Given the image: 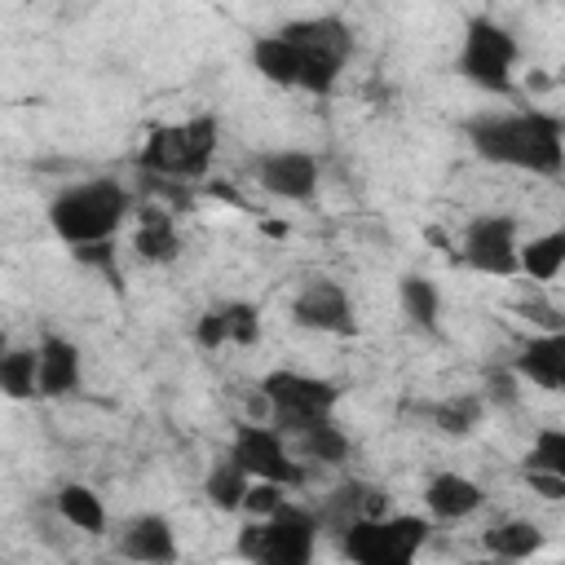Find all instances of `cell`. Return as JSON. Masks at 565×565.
Segmentation results:
<instances>
[{
    "mask_svg": "<svg viewBox=\"0 0 565 565\" xmlns=\"http://www.w3.org/2000/svg\"><path fill=\"white\" fill-rule=\"evenodd\" d=\"M459 132L490 168H516L530 177H561L565 168V119L556 110H477Z\"/></svg>",
    "mask_w": 565,
    "mask_h": 565,
    "instance_id": "1",
    "label": "cell"
},
{
    "mask_svg": "<svg viewBox=\"0 0 565 565\" xmlns=\"http://www.w3.org/2000/svg\"><path fill=\"white\" fill-rule=\"evenodd\" d=\"M44 216H49V230L57 234V243H66V247L115 238L124 230V221L132 216V190L115 177L71 181L49 199Z\"/></svg>",
    "mask_w": 565,
    "mask_h": 565,
    "instance_id": "2",
    "label": "cell"
},
{
    "mask_svg": "<svg viewBox=\"0 0 565 565\" xmlns=\"http://www.w3.org/2000/svg\"><path fill=\"white\" fill-rule=\"evenodd\" d=\"M296 62V93L331 97L349 57H353V26L340 13H309L278 26Z\"/></svg>",
    "mask_w": 565,
    "mask_h": 565,
    "instance_id": "3",
    "label": "cell"
},
{
    "mask_svg": "<svg viewBox=\"0 0 565 565\" xmlns=\"http://www.w3.org/2000/svg\"><path fill=\"white\" fill-rule=\"evenodd\" d=\"M216 146H221V119L212 110H199L190 119L150 128L137 150V163L141 172L163 177V181H199L207 177Z\"/></svg>",
    "mask_w": 565,
    "mask_h": 565,
    "instance_id": "4",
    "label": "cell"
},
{
    "mask_svg": "<svg viewBox=\"0 0 565 565\" xmlns=\"http://www.w3.org/2000/svg\"><path fill=\"white\" fill-rule=\"evenodd\" d=\"M318 516H313V503H296V499H282L269 516H247L238 539H234V552L252 565H309L313 552H318Z\"/></svg>",
    "mask_w": 565,
    "mask_h": 565,
    "instance_id": "5",
    "label": "cell"
},
{
    "mask_svg": "<svg viewBox=\"0 0 565 565\" xmlns=\"http://www.w3.org/2000/svg\"><path fill=\"white\" fill-rule=\"evenodd\" d=\"M516 62H521V44L503 22H494L490 13H472L463 22L459 53H455L459 79H468L481 93L508 97L516 88Z\"/></svg>",
    "mask_w": 565,
    "mask_h": 565,
    "instance_id": "6",
    "label": "cell"
},
{
    "mask_svg": "<svg viewBox=\"0 0 565 565\" xmlns=\"http://www.w3.org/2000/svg\"><path fill=\"white\" fill-rule=\"evenodd\" d=\"M428 516L415 512H384V516H362L353 521L340 539L335 552L353 565H411L419 556V547L428 543Z\"/></svg>",
    "mask_w": 565,
    "mask_h": 565,
    "instance_id": "7",
    "label": "cell"
},
{
    "mask_svg": "<svg viewBox=\"0 0 565 565\" xmlns=\"http://www.w3.org/2000/svg\"><path fill=\"white\" fill-rule=\"evenodd\" d=\"M260 397H265V415L269 424L291 437L313 419L335 415L340 406V384L327 375H309V371H291V366H274L260 375Z\"/></svg>",
    "mask_w": 565,
    "mask_h": 565,
    "instance_id": "8",
    "label": "cell"
},
{
    "mask_svg": "<svg viewBox=\"0 0 565 565\" xmlns=\"http://www.w3.org/2000/svg\"><path fill=\"white\" fill-rule=\"evenodd\" d=\"M516 243H521V225H516L512 212H477V216L463 221L455 256L472 274L512 278L516 274Z\"/></svg>",
    "mask_w": 565,
    "mask_h": 565,
    "instance_id": "9",
    "label": "cell"
},
{
    "mask_svg": "<svg viewBox=\"0 0 565 565\" xmlns=\"http://www.w3.org/2000/svg\"><path fill=\"white\" fill-rule=\"evenodd\" d=\"M230 455L238 459V468L252 481H278L287 490H296L305 481V463L291 455L287 437L274 424H234Z\"/></svg>",
    "mask_w": 565,
    "mask_h": 565,
    "instance_id": "10",
    "label": "cell"
},
{
    "mask_svg": "<svg viewBox=\"0 0 565 565\" xmlns=\"http://www.w3.org/2000/svg\"><path fill=\"white\" fill-rule=\"evenodd\" d=\"M318 159L309 150H296V146H278V150H260L252 159V181L269 194V199H282V203H313L318 194Z\"/></svg>",
    "mask_w": 565,
    "mask_h": 565,
    "instance_id": "11",
    "label": "cell"
},
{
    "mask_svg": "<svg viewBox=\"0 0 565 565\" xmlns=\"http://www.w3.org/2000/svg\"><path fill=\"white\" fill-rule=\"evenodd\" d=\"M287 313H291V322L300 331H313V335H353L358 331L353 300H349L344 282H335V278H309L291 296Z\"/></svg>",
    "mask_w": 565,
    "mask_h": 565,
    "instance_id": "12",
    "label": "cell"
},
{
    "mask_svg": "<svg viewBox=\"0 0 565 565\" xmlns=\"http://www.w3.org/2000/svg\"><path fill=\"white\" fill-rule=\"evenodd\" d=\"M84 388V353L75 340L44 331L35 344V397L44 402H62L75 397Z\"/></svg>",
    "mask_w": 565,
    "mask_h": 565,
    "instance_id": "13",
    "label": "cell"
},
{
    "mask_svg": "<svg viewBox=\"0 0 565 565\" xmlns=\"http://www.w3.org/2000/svg\"><path fill=\"white\" fill-rule=\"evenodd\" d=\"M388 512V494L375 486V481H362V477H349L340 486H331L318 503H313V516H318V530L340 539L353 521L362 516H384Z\"/></svg>",
    "mask_w": 565,
    "mask_h": 565,
    "instance_id": "14",
    "label": "cell"
},
{
    "mask_svg": "<svg viewBox=\"0 0 565 565\" xmlns=\"http://www.w3.org/2000/svg\"><path fill=\"white\" fill-rule=\"evenodd\" d=\"M260 340V309L252 300H221L194 318V344L203 353L216 349H252Z\"/></svg>",
    "mask_w": 565,
    "mask_h": 565,
    "instance_id": "15",
    "label": "cell"
},
{
    "mask_svg": "<svg viewBox=\"0 0 565 565\" xmlns=\"http://www.w3.org/2000/svg\"><path fill=\"white\" fill-rule=\"evenodd\" d=\"M115 552L141 565H172L181 556L177 547V530L163 512H137L115 530Z\"/></svg>",
    "mask_w": 565,
    "mask_h": 565,
    "instance_id": "16",
    "label": "cell"
},
{
    "mask_svg": "<svg viewBox=\"0 0 565 565\" xmlns=\"http://www.w3.org/2000/svg\"><path fill=\"white\" fill-rule=\"evenodd\" d=\"M521 384H534L543 393H561L565 388V331H543V335H530L512 362Z\"/></svg>",
    "mask_w": 565,
    "mask_h": 565,
    "instance_id": "17",
    "label": "cell"
},
{
    "mask_svg": "<svg viewBox=\"0 0 565 565\" xmlns=\"http://www.w3.org/2000/svg\"><path fill=\"white\" fill-rule=\"evenodd\" d=\"M481 503H486V490H481L472 477L455 472V468L433 472V477L424 481V508H428L433 521H446V525H450V521H468V516L481 512Z\"/></svg>",
    "mask_w": 565,
    "mask_h": 565,
    "instance_id": "18",
    "label": "cell"
},
{
    "mask_svg": "<svg viewBox=\"0 0 565 565\" xmlns=\"http://www.w3.org/2000/svg\"><path fill=\"white\" fill-rule=\"evenodd\" d=\"M181 247H185V238L177 230V216L168 207H154V203L141 207V221L132 230V256L141 265H172L181 256Z\"/></svg>",
    "mask_w": 565,
    "mask_h": 565,
    "instance_id": "19",
    "label": "cell"
},
{
    "mask_svg": "<svg viewBox=\"0 0 565 565\" xmlns=\"http://www.w3.org/2000/svg\"><path fill=\"white\" fill-rule=\"evenodd\" d=\"M287 446H291V455H296L300 463H318V468H340V463L353 455V441H349V433L335 424V415L305 424L300 433L287 437Z\"/></svg>",
    "mask_w": 565,
    "mask_h": 565,
    "instance_id": "20",
    "label": "cell"
},
{
    "mask_svg": "<svg viewBox=\"0 0 565 565\" xmlns=\"http://www.w3.org/2000/svg\"><path fill=\"white\" fill-rule=\"evenodd\" d=\"M486 415H490V406L481 393H450V397L424 406L428 428H437L441 437H472L486 424Z\"/></svg>",
    "mask_w": 565,
    "mask_h": 565,
    "instance_id": "21",
    "label": "cell"
},
{
    "mask_svg": "<svg viewBox=\"0 0 565 565\" xmlns=\"http://www.w3.org/2000/svg\"><path fill=\"white\" fill-rule=\"evenodd\" d=\"M397 305H402V313H406V322L415 331L437 335V327H441V291H437V282L428 274H415V269L402 274L397 278Z\"/></svg>",
    "mask_w": 565,
    "mask_h": 565,
    "instance_id": "22",
    "label": "cell"
},
{
    "mask_svg": "<svg viewBox=\"0 0 565 565\" xmlns=\"http://www.w3.org/2000/svg\"><path fill=\"white\" fill-rule=\"evenodd\" d=\"M53 508H57V516L71 530H79V534H106V503H102V494L93 486H84V481L57 486Z\"/></svg>",
    "mask_w": 565,
    "mask_h": 565,
    "instance_id": "23",
    "label": "cell"
},
{
    "mask_svg": "<svg viewBox=\"0 0 565 565\" xmlns=\"http://www.w3.org/2000/svg\"><path fill=\"white\" fill-rule=\"evenodd\" d=\"M565 269V230L534 234L530 243H516V274L534 282H556Z\"/></svg>",
    "mask_w": 565,
    "mask_h": 565,
    "instance_id": "24",
    "label": "cell"
},
{
    "mask_svg": "<svg viewBox=\"0 0 565 565\" xmlns=\"http://www.w3.org/2000/svg\"><path fill=\"white\" fill-rule=\"evenodd\" d=\"M481 543H486V552L499 556V561H530V556L543 547V530H539L534 521H525V516H508V521L490 525V530L481 534Z\"/></svg>",
    "mask_w": 565,
    "mask_h": 565,
    "instance_id": "25",
    "label": "cell"
},
{
    "mask_svg": "<svg viewBox=\"0 0 565 565\" xmlns=\"http://www.w3.org/2000/svg\"><path fill=\"white\" fill-rule=\"evenodd\" d=\"M247 486H252V477L238 468V459H234L230 450H225V455L207 468V477H203V494H207V503L221 508V512H238Z\"/></svg>",
    "mask_w": 565,
    "mask_h": 565,
    "instance_id": "26",
    "label": "cell"
},
{
    "mask_svg": "<svg viewBox=\"0 0 565 565\" xmlns=\"http://www.w3.org/2000/svg\"><path fill=\"white\" fill-rule=\"evenodd\" d=\"M0 397L31 402L35 397V344L31 349H0Z\"/></svg>",
    "mask_w": 565,
    "mask_h": 565,
    "instance_id": "27",
    "label": "cell"
},
{
    "mask_svg": "<svg viewBox=\"0 0 565 565\" xmlns=\"http://www.w3.org/2000/svg\"><path fill=\"white\" fill-rule=\"evenodd\" d=\"M71 256H75V265L93 269V274H97V278H106L115 291H124V269H119V247H115V238L75 243V247H71Z\"/></svg>",
    "mask_w": 565,
    "mask_h": 565,
    "instance_id": "28",
    "label": "cell"
},
{
    "mask_svg": "<svg viewBox=\"0 0 565 565\" xmlns=\"http://www.w3.org/2000/svg\"><path fill=\"white\" fill-rule=\"evenodd\" d=\"M525 468L530 472H556V477H565V428H556V424L539 428L534 441H530V450H525Z\"/></svg>",
    "mask_w": 565,
    "mask_h": 565,
    "instance_id": "29",
    "label": "cell"
},
{
    "mask_svg": "<svg viewBox=\"0 0 565 565\" xmlns=\"http://www.w3.org/2000/svg\"><path fill=\"white\" fill-rule=\"evenodd\" d=\"M477 393L486 397L490 411H516V406H521V380H516L512 366H490V371L481 375V388H477Z\"/></svg>",
    "mask_w": 565,
    "mask_h": 565,
    "instance_id": "30",
    "label": "cell"
},
{
    "mask_svg": "<svg viewBox=\"0 0 565 565\" xmlns=\"http://www.w3.org/2000/svg\"><path fill=\"white\" fill-rule=\"evenodd\" d=\"M282 499H287V486H278V481H252L238 512H243V516H269Z\"/></svg>",
    "mask_w": 565,
    "mask_h": 565,
    "instance_id": "31",
    "label": "cell"
},
{
    "mask_svg": "<svg viewBox=\"0 0 565 565\" xmlns=\"http://www.w3.org/2000/svg\"><path fill=\"white\" fill-rule=\"evenodd\" d=\"M525 481H530V490H539V499H547V503H561V499H565V477H556V472H530V468H525Z\"/></svg>",
    "mask_w": 565,
    "mask_h": 565,
    "instance_id": "32",
    "label": "cell"
},
{
    "mask_svg": "<svg viewBox=\"0 0 565 565\" xmlns=\"http://www.w3.org/2000/svg\"><path fill=\"white\" fill-rule=\"evenodd\" d=\"M4 344H9V335H4V327H0V349H4Z\"/></svg>",
    "mask_w": 565,
    "mask_h": 565,
    "instance_id": "33",
    "label": "cell"
}]
</instances>
